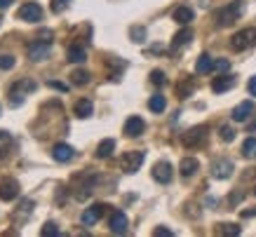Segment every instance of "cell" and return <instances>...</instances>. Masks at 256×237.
Returning a JSON list of instances; mask_svg holds the SVG:
<instances>
[{"label":"cell","instance_id":"32","mask_svg":"<svg viewBox=\"0 0 256 237\" xmlns=\"http://www.w3.org/2000/svg\"><path fill=\"white\" fill-rule=\"evenodd\" d=\"M68 10V0H52V12L54 14H62Z\"/></svg>","mask_w":256,"mask_h":237},{"label":"cell","instance_id":"37","mask_svg":"<svg viewBox=\"0 0 256 237\" xmlns=\"http://www.w3.org/2000/svg\"><path fill=\"white\" fill-rule=\"evenodd\" d=\"M8 144H10V134L0 130V150H2V153H5V146Z\"/></svg>","mask_w":256,"mask_h":237},{"label":"cell","instance_id":"15","mask_svg":"<svg viewBox=\"0 0 256 237\" xmlns=\"http://www.w3.org/2000/svg\"><path fill=\"white\" fill-rule=\"evenodd\" d=\"M36 90V84L31 82V80H24V82H16L14 87H12V106H19L24 101V96H19V92H33Z\"/></svg>","mask_w":256,"mask_h":237},{"label":"cell","instance_id":"18","mask_svg":"<svg viewBox=\"0 0 256 237\" xmlns=\"http://www.w3.org/2000/svg\"><path fill=\"white\" fill-rule=\"evenodd\" d=\"M73 113H76V118H80V120L90 118V115L94 113L92 101H90V99H80V101H76V106H73Z\"/></svg>","mask_w":256,"mask_h":237},{"label":"cell","instance_id":"22","mask_svg":"<svg viewBox=\"0 0 256 237\" xmlns=\"http://www.w3.org/2000/svg\"><path fill=\"white\" fill-rule=\"evenodd\" d=\"M193 40V31L190 28H184V31H178L176 36H174V40H172V50L176 52L178 47H184V45H188Z\"/></svg>","mask_w":256,"mask_h":237},{"label":"cell","instance_id":"10","mask_svg":"<svg viewBox=\"0 0 256 237\" xmlns=\"http://www.w3.org/2000/svg\"><path fill=\"white\" fill-rule=\"evenodd\" d=\"M233 84H235V78L233 76L221 73V76H216L214 80H212V92H214V94H224V92H228Z\"/></svg>","mask_w":256,"mask_h":237},{"label":"cell","instance_id":"31","mask_svg":"<svg viewBox=\"0 0 256 237\" xmlns=\"http://www.w3.org/2000/svg\"><path fill=\"white\" fill-rule=\"evenodd\" d=\"M14 56H10V54H2L0 56V68L2 70H10V68H14Z\"/></svg>","mask_w":256,"mask_h":237},{"label":"cell","instance_id":"28","mask_svg":"<svg viewBox=\"0 0 256 237\" xmlns=\"http://www.w3.org/2000/svg\"><path fill=\"white\" fill-rule=\"evenodd\" d=\"M70 82L78 84V87H82V84L90 82V73H87V70H82V68H76L73 73H70Z\"/></svg>","mask_w":256,"mask_h":237},{"label":"cell","instance_id":"2","mask_svg":"<svg viewBox=\"0 0 256 237\" xmlns=\"http://www.w3.org/2000/svg\"><path fill=\"white\" fill-rule=\"evenodd\" d=\"M256 45V28H242V31H238L230 38V47H233L235 52H244V50H249V47Z\"/></svg>","mask_w":256,"mask_h":237},{"label":"cell","instance_id":"29","mask_svg":"<svg viewBox=\"0 0 256 237\" xmlns=\"http://www.w3.org/2000/svg\"><path fill=\"white\" fill-rule=\"evenodd\" d=\"M218 136H221V141H233V138H235V130L230 127V124H221Z\"/></svg>","mask_w":256,"mask_h":237},{"label":"cell","instance_id":"23","mask_svg":"<svg viewBox=\"0 0 256 237\" xmlns=\"http://www.w3.org/2000/svg\"><path fill=\"white\" fill-rule=\"evenodd\" d=\"M212 68H214V59H212L210 54H200V59H198V64H195V73L204 76V73H210Z\"/></svg>","mask_w":256,"mask_h":237},{"label":"cell","instance_id":"30","mask_svg":"<svg viewBox=\"0 0 256 237\" xmlns=\"http://www.w3.org/2000/svg\"><path fill=\"white\" fill-rule=\"evenodd\" d=\"M212 70H216V73H228V70H230V62H228V59H216Z\"/></svg>","mask_w":256,"mask_h":237},{"label":"cell","instance_id":"36","mask_svg":"<svg viewBox=\"0 0 256 237\" xmlns=\"http://www.w3.org/2000/svg\"><path fill=\"white\" fill-rule=\"evenodd\" d=\"M153 235H156V237H172V235H174V232H172L170 228H162V226H160V228H156V230H153Z\"/></svg>","mask_w":256,"mask_h":237},{"label":"cell","instance_id":"3","mask_svg":"<svg viewBox=\"0 0 256 237\" xmlns=\"http://www.w3.org/2000/svg\"><path fill=\"white\" fill-rule=\"evenodd\" d=\"M144 158L146 155L141 153V150H130V153H124L120 158V169L127 172V174H134V172H139V167L144 164Z\"/></svg>","mask_w":256,"mask_h":237},{"label":"cell","instance_id":"6","mask_svg":"<svg viewBox=\"0 0 256 237\" xmlns=\"http://www.w3.org/2000/svg\"><path fill=\"white\" fill-rule=\"evenodd\" d=\"M16 195H19V184H16V178L5 176V178L0 181V200H2V202H12Z\"/></svg>","mask_w":256,"mask_h":237},{"label":"cell","instance_id":"4","mask_svg":"<svg viewBox=\"0 0 256 237\" xmlns=\"http://www.w3.org/2000/svg\"><path fill=\"white\" fill-rule=\"evenodd\" d=\"M16 16L24 19V22H28V24H36L42 19V8L36 5V2H24L22 8L16 10Z\"/></svg>","mask_w":256,"mask_h":237},{"label":"cell","instance_id":"7","mask_svg":"<svg viewBox=\"0 0 256 237\" xmlns=\"http://www.w3.org/2000/svg\"><path fill=\"white\" fill-rule=\"evenodd\" d=\"M233 169H235L233 162L226 160V158L212 162V176H214V178H228V176L233 174Z\"/></svg>","mask_w":256,"mask_h":237},{"label":"cell","instance_id":"20","mask_svg":"<svg viewBox=\"0 0 256 237\" xmlns=\"http://www.w3.org/2000/svg\"><path fill=\"white\" fill-rule=\"evenodd\" d=\"M198 167H200V162L195 160V158H184L181 160V164H178V172H181V176H193L195 172H198Z\"/></svg>","mask_w":256,"mask_h":237},{"label":"cell","instance_id":"39","mask_svg":"<svg viewBox=\"0 0 256 237\" xmlns=\"http://www.w3.org/2000/svg\"><path fill=\"white\" fill-rule=\"evenodd\" d=\"M50 87H52V90H59V92H68V87L64 82H56V80H50Z\"/></svg>","mask_w":256,"mask_h":237},{"label":"cell","instance_id":"14","mask_svg":"<svg viewBox=\"0 0 256 237\" xmlns=\"http://www.w3.org/2000/svg\"><path fill=\"white\" fill-rule=\"evenodd\" d=\"M47 54H50V42L38 40L36 45L28 47V59L31 62H42V59H47Z\"/></svg>","mask_w":256,"mask_h":237},{"label":"cell","instance_id":"16","mask_svg":"<svg viewBox=\"0 0 256 237\" xmlns=\"http://www.w3.org/2000/svg\"><path fill=\"white\" fill-rule=\"evenodd\" d=\"M73 155H76V150L66 144H56L54 150H52V158H54L56 162H68V160H73Z\"/></svg>","mask_w":256,"mask_h":237},{"label":"cell","instance_id":"34","mask_svg":"<svg viewBox=\"0 0 256 237\" xmlns=\"http://www.w3.org/2000/svg\"><path fill=\"white\" fill-rule=\"evenodd\" d=\"M59 235V228H56L54 223H45V228H42V237H56Z\"/></svg>","mask_w":256,"mask_h":237},{"label":"cell","instance_id":"38","mask_svg":"<svg viewBox=\"0 0 256 237\" xmlns=\"http://www.w3.org/2000/svg\"><path fill=\"white\" fill-rule=\"evenodd\" d=\"M38 40H42V42H52V31L45 28L42 33H38Z\"/></svg>","mask_w":256,"mask_h":237},{"label":"cell","instance_id":"8","mask_svg":"<svg viewBox=\"0 0 256 237\" xmlns=\"http://www.w3.org/2000/svg\"><path fill=\"white\" fill-rule=\"evenodd\" d=\"M172 176H174V169H172L170 162H158L156 167H153V178H156L158 184H170Z\"/></svg>","mask_w":256,"mask_h":237},{"label":"cell","instance_id":"11","mask_svg":"<svg viewBox=\"0 0 256 237\" xmlns=\"http://www.w3.org/2000/svg\"><path fill=\"white\" fill-rule=\"evenodd\" d=\"M144 130H146V122L141 120L139 115H132V118H127V122H124V134L127 136H141L144 134Z\"/></svg>","mask_w":256,"mask_h":237},{"label":"cell","instance_id":"42","mask_svg":"<svg viewBox=\"0 0 256 237\" xmlns=\"http://www.w3.org/2000/svg\"><path fill=\"white\" fill-rule=\"evenodd\" d=\"M12 5V0H0V10H8Z\"/></svg>","mask_w":256,"mask_h":237},{"label":"cell","instance_id":"33","mask_svg":"<svg viewBox=\"0 0 256 237\" xmlns=\"http://www.w3.org/2000/svg\"><path fill=\"white\" fill-rule=\"evenodd\" d=\"M150 82L158 84V87H162V84L167 82V78H164L162 70H153V73H150Z\"/></svg>","mask_w":256,"mask_h":237},{"label":"cell","instance_id":"41","mask_svg":"<svg viewBox=\"0 0 256 237\" xmlns=\"http://www.w3.org/2000/svg\"><path fill=\"white\" fill-rule=\"evenodd\" d=\"M242 216H244V218H249V216H256V209H244V212H242Z\"/></svg>","mask_w":256,"mask_h":237},{"label":"cell","instance_id":"40","mask_svg":"<svg viewBox=\"0 0 256 237\" xmlns=\"http://www.w3.org/2000/svg\"><path fill=\"white\" fill-rule=\"evenodd\" d=\"M247 90H249V94H252V96H256V76H252V78H249Z\"/></svg>","mask_w":256,"mask_h":237},{"label":"cell","instance_id":"9","mask_svg":"<svg viewBox=\"0 0 256 237\" xmlns=\"http://www.w3.org/2000/svg\"><path fill=\"white\" fill-rule=\"evenodd\" d=\"M204 134H207V132H204V127H193V130H188V132H184V134H181V144L188 146V148H193V146L202 144Z\"/></svg>","mask_w":256,"mask_h":237},{"label":"cell","instance_id":"24","mask_svg":"<svg viewBox=\"0 0 256 237\" xmlns=\"http://www.w3.org/2000/svg\"><path fill=\"white\" fill-rule=\"evenodd\" d=\"M85 59H87L85 47H80V45H70L68 47V62L70 64H82Z\"/></svg>","mask_w":256,"mask_h":237},{"label":"cell","instance_id":"21","mask_svg":"<svg viewBox=\"0 0 256 237\" xmlns=\"http://www.w3.org/2000/svg\"><path fill=\"white\" fill-rule=\"evenodd\" d=\"M172 16H174V22H176V24H181V26H188V24L193 22L195 14H193V10H190V8H176Z\"/></svg>","mask_w":256,"mask_h":237},{"label":"cell","instance_id":"25","mask_svg":"<svg viewBox=\"0 0 256 237\" xmlns=\"http://www.w3.org/2000/svg\"><path fill=\"white\" fill-rule=\"evenodd\" d=\"M148 108H150L153 113H162L164 108H167V101H164L162 94H153L150 101H148Z\"/></svg>","mask_w":256,"mask_h":237},{"label":"cell","instance_id":"12","mask_svg":"<svg viewBox=\"0 0 256 237\" xmlns=\"http://www.w3.org/2000/svg\"><path fill=\"white\" fill-rule=\"evenodd\" d=\"M252 113H254V101H242V104H238V106L233 108L230 118H233L235 122H244Z\"/></svg>","mask_w":256,"mask_h":237},{"label":"cell","instance_id":"13","mask_svg":"<svg viewBox=\"0 0 256 237\" xmlns=\"http://www.w3.org/2000/svg\"><path fill=\"white\" fill-rule=\"evenodd\" d=\"M127 226H130V221H127V216H124L122 212H116V214L110 216V232H113V235H124V232H127Z\"/></svg>","mask_w":256,"mask_h":237},{"label":"cell","instance_id":"26","mask_svg":"<svg viewBox=\"0 0 256 237\" xmlns=\"http://www.w3.org/2000/svg\"><path fill=\"white\" fill-rule=\"evenodd\" d=\"M216 232H218V235H240L242 228L238 226V223H218Z\"/></svg>","mask_w":256,"mask_h":237},{"label":"cell","instance_id":"35","mask_svg":"<svg viewBox=\"0 0 256 237\" xmlns=\"http://www.w3.org/2000/svg\"><path fill=\"white\" fill-rule=\"evenodd\" d=\"M144 36H146L144 28H132V40L134 42H144Z\"/></svg>","mask_w":256,"mask_h":237},{"label":"cell","instance_id":"19","mask_svg":"<svg viewBox=\"0 0 256 237\" xmlns=\"http://www.w3.org/2000/svg\"><path fill=\"white\" fill-rule=\"evenodd\" d=\"M113 150H116V138H104V141L96 146V158H99V160H106V158L113 155Z\"/></svg>","mask_w":256,"mask_h":237},{"label":"cell","instance_id":"17","mask_svg":"<svg viewBox=\"0 0 256 237\" xmlns=\"http://www.w3.org/2000/svg\"><path fill=\"white\" fill-rule=\"evenodd\" d=\"M195 90V82H193V78L186 76V78H181L176 82V94H178V99H188L190 94H193Z\"/></svg>","mask_w":256,"mask_h":237},{"label":"cell","instance_id":"5","mask_svg":"<svg viewBox=\"0 0 256 237\" xmlns=\"http://www.w3.org/2000/svg\"><path fill=\"white\" fill-rule=\"evenodd\" d=\"M104 214H106V204H99V202H96V204L87 206L85 212H82V218H80V221H82L85 228H92V226H96V223L101 221Z\"/></svg>","mask_w":256,"mask_h":237},{"label":"cell","instance_id":"1","mask_svg":"<svg viewBox=\"0 0 256 237\" xmlns=\"http://www.w3.org/2000/svg\"><path fill=\"white\" fill-rule=\"evenodd\" d=\"M240 16H242V0H233L230 5H226L216 14V24L221 28H226V26H230V24L238 22Z\"/></svg>","mask_w":256,"mask_h":237},{"label":"cell","instance_id":"43","mask_svg":"<svg viewBox=\"0 0 256 237\" xmlns=\"http://www.w3.org/2000/svg\"><path fill=\"white\" fill-rule=\"evenodd\" d=\"M254 192H256V190H254Z\"/></svg>","mask_w":256,"mask_h":237},{"label":"cell","instance_id":"27","mask_svg":"<svg viewBox=\"0 0 256 237\" xmlns=\"http://www.w3.org/2000/svg\"><path fill=\"white\" fill-rule=\"evenodd\" d=\"M242 155L249 158V160H256V138L254 136L244 138V144H242Z\"/></svg>","mask_w":256,"mask_h":237}]
</instances>
